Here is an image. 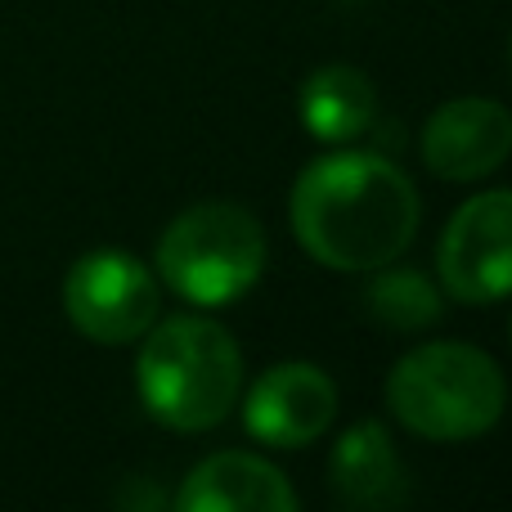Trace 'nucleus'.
<instances>
[{
    "label": "nucleus",
    "mask_w": 512,
    "mask_h": 512,
    "mask_svg": "<svg viewBox=\"0 0 512 512\" xmlns=\"http://www.w3.org/2000/svg\"><path fill=\"white\" fill-rule=\"evenodd\" d=\"M292 234L328 270H378L418 234V194L378 153H324L297 176Z\"/></svg>",
    "instance_id": "1"
},
{
    "label": "nucleus",
    "mask_w": 512,
    "mask_h": 512,
    "mask_svg": "<svg viewBox=\"0 0 512 512\" xmlns=\"http://www.w3.org/2000/svg\"><path fill=\"white\" fill-rule=\"evenodd\" d=\"M140 400L162 427L207 432L225 423L243 387V355L212 319L176 315L149 333L135 364Z\"/></svg>",
    "instance_id": "2"
},
{
    "label": "nucleus",
    "mask_w": 512,
    "mask_h": 512,
    "mask_svg": "<svg viewBox=\"0 0 512 512\" xmlns=\"http://www.w3.org/2000/svg\"><path fill=\"white\" fill-rule=\"evenodd\" d=\"M387 405L423 441H472L504 418L508 382L477 346L427 342L391 369Z\"/></svg>",
    "instance_id": "3"
},
{
    "label": "nucleus",
    "mask_w": 512,
    "mask_h": 512,
    "mask_svg": "<svg viewBox=\"0 0 512 512\" xmlns=\"http://www.w3.org/2000/svg\"><path fill=\"white\" fill-rule=\"evenodd\" d=\"M158 270L176 297L194 306H230L261 279L265 234L234 203H198L158 239Z\"/></svg>",
    "instance_id": "4"
},
{
    "label": "nucleus",
    "mask_w": 512,
    "mask_h": 512,
    "mask_svg": "<svg viewBox=\"0 0 512 512\" xmlns=\"http://www.w3.org/2000/svg\"><path fill=\"white\" fill-rule=\"evenodd\" d=\"M63 310L81 337L104 346L135 342L158 319V283L131 252H86L68 270Z\"/></svg>",
    "instance_id": "5"
},
{
    "label": "nucleus",
    "mask_w": 512,
    "mask_h": 512,
    "mask_svg": "<svg viewBox=\"0 0 512 512\" xmlns=\"http://www.w3.org/2000/svg\"><path fill=\"white\" fill-rule=\"evenodd\" d=\"M441 279L450 297L486 306L512 292V189L477 194L441 234Z\"/></svg>",
    "instance_id": "6"
},
{
    "label": "nucleus",
    "mask_w": 512,
    "mask_h": 512,
    "mask_svg": "<svg viewBox=\"0 0 512 512\" xmlns=\"http://www.w3.org/2000/svg\"><path fill=\"white\" fill-rule=\"evenodd\" d=\"M337 418V387L315 364H279L261 373L243 405V423L274 450H301L319 441Z\"/></svg>",
    "instance_id": "7"
},
{
    "label": "nucleus",
    "mask_w": 512,
    "mask_h": 512,
    "mask_svg": "<svg viewBox=\"0 0 512 512\" xmlns=\"http://www.w3.org/2000/svg\"><path fill=\"white\" fill-rule=\"evenodd\" d=\"M512 153V113L495 99H450L423 126V162L441 180H481Z\"/></svg>",
    "instance_id": "8"
},
{
    "label": "nucleus",
    "mask_w": 512,
    "mask_h": 512,
    "mask_svg": "<svg viewBox=\"0 0 512 512\" xmlns=\"http://www.w3.org/2000/svg\"><path fill=\"white\" fill-rule=\"evenodd\" d=\"M180 512H292L288 477L256 454H212L185 477L176 495Z\"/></svg>",
    "instance_id": "9"
},
{
    "label": "nucleus",
    "mask_w": 512,
    "mask_h": 512,
    "mask_svg": "<svg viewBox=\"0 0 512 512\" xmlns=\"http://www.w3.org/2000/svg\"><path fill=\"white\" fill-rule=\"evenodd\" d=\"M328 477H333V495L346 508H360V512L400 508L409 499V472L382 423L346 427L342 441L333 445Z\"/></svg>",
    "instance_id": "10"
},
{
    "label": "nucleus",
    "mask_w": 512,
    "mask_h": 512,
    "mask_svg": "<svg viewBox=\"0 0 512 512\" xmlns=\"http://www.w3.org/2000/svg\"><path fill=\"white\" fill-rule=\"evenodd\" d=\"M373 113H378V95H373L369 77L355 68H342V63L319 68L301 86V122L324 144L355 140L360 131H369Z\"/></svg>",
    "instance_id": "11"
},
{
    "label": "nucleus",
    "mask_w": 512,
    "mask_h": 512,
    "mask_svg": "<svg viewBox=\"0 0 512 512\" xmlns=\"http://www.w3.org/2000/svg\"><path fill=\"white\" fill-rule=\"evenodd\" d=\"M369 310L382 324L409 333V328H427L441 319V292L423 274L391 270V274H378V283L369 288Z\"/></svg>",
    "instance_id": "12"
}]
</instances>
